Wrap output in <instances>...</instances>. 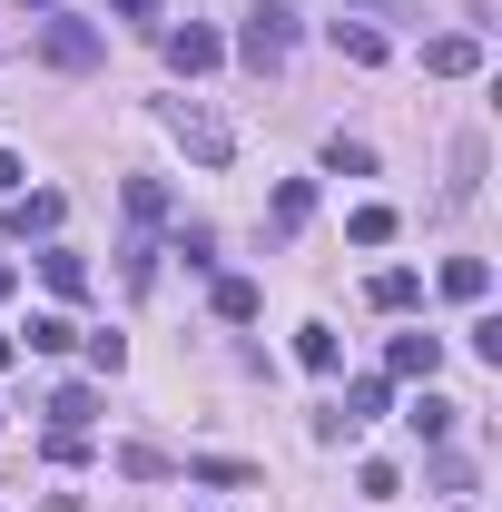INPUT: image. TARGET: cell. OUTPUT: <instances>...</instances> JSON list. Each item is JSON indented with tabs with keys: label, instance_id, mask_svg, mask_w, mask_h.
<instances>
[{
	"label": "cell",
	"instance_id": "cell-1",
	"mask_svg": "<svg viewBox=\"0 0 502 512\" xmlns=\"http://www.w3.org/2000/svg\"><path fill=\"white\" fill-rule=\"evenodd\" d=\"M158 119H168V138L188 148L197 168H227V158H237V128L217 119L207 99H158Z\"/></svg>",
	"mask_w": 502,
	"mask_h": 512
},
{
	"label": "cell",
	"instance_id": "cell-2",
	"mask_svg": "<svg viewBox=\"0 0 502 512\" xmlns=\"http://www.w3.org/2000/svg\"><path fill=\"white\" fill-rule=\"evenodd\" d=\"M30 50H40L50 69H69V79H79V69H99V60H109V30H99V20H69V10H50Z\"/></svg>",
	"mask_w": 502,
	"mask_h": 512
},
{
	"label": "cell",
	"instance_id": "cell-3",
	"mask_svg": "<svg viewBox=\"0 0 502 512\" xmlns=\"http://www.w3.org/2000/svg\"><path fill=\"white\" fill-rule=\"evenodd\" d=\"M286 50H296V10H286V0H256L247 30H237V60H247V69H276Z\"/></svg>",
	"mask_w": 502,
	"mask_h": 512
},
{
	"label": "cell",
	"instance_id": "cell-4",
	"mask_svg": "<svg viewBox=\"0 0 502 512\" xmlns=\"http://www.w3.org/2000/svg\"><path fill=\"white\" fill-rule=\"evenodd\" d=\"M483 158H493V138L463 128V138H453V188H443V207H473V197H483Z\"/></svg>",
	"mask_w": 502,
	"mask_h": 512
},
{
	"label": "cell",
	"instance_id": "cell-5",
	"mask_svg": "<svg viewBox=\"0 0 502 512\" xmlns=\"http://www.w3.org/2000/svg\"><path fill=\"white\" fill-rule=\"evenodd\" d=\"M158 50H168V69H178V79H197V69L227 60V40H217V30H197V20H188V30H168Z\"/></svg>",
	"mask_w": 502,
	"mask_h": 512
},
{
	"label": "cell",
	"instance_id": "cell-6",
	"mask_svg": "<svg viewBox=\"0 0 502 512\" xmlns=\"http://www.w3.org/2000/svg\"><path fill=\"white\" fill-rule=\"evenodd\" d=\"M60 217H69V197H60V188L10 197V237H60Z\"/></svg>",
	"mask_w": 502,
	"mask_h": 512
},
{
	"label": "cell",
	"instance_id": "cell-7",
	"mask_svg": "<svg viewBox=\"0 0 502 512\" xmlns=\"http://www.w3.org/2000/svg\"><path fill=\"white\" fill-rule=\"evenodd\" d=\"M424 69H434V79H473V69H483V40H473V30H443V40H424Z\"/></svg>",
	"mask_w": 502,
	"mask_h": 512
},
{
	"label": "cell",
	"instance_id": "cell-8",
	"mask_svg": "<svg viewBox=\"0 0 502 512\" xmlns=\"http://www.w3.org/2000/svg\"><path fill=\"white\" fill-rule=\"evenodd\" d=\"M119 207H128V237H158V227H168V188H158V178H128Z\"/></svg>",
	"mask_w": 502,
	"mask_h": 512
},
{
	"label": "cell",
	"instance_id": "cell-9",
	"mask_svg": "<svg viewBox=\"0 0 502 512\" xmlns=\"http://www.w3.org/2000/svg\"><path fill=\"white\" fill-rule=\"evenodd\" d=\"M434 365H443V335H394V345H384V375H424L434 384Z\"/></svg>",
	"mask_w": 502,
	"mask_h": 512
},
{
	"label": "cell",
	"instance_id": "cell-10",
	"mask_svg": "<svg viewBox=\"0 0 502 512\" xmlns=\"http://www.w3.org/2000/svg\"><path fill=\"white\" fill-rule=\"evenodd\" d=\"M40 414H50L60 434H89V424H99V384H60V394H50Z\"/></svg>",
	"mask_w": 502,
	"mask_h": 512
},
{
	"label": "cell",
	"instance_id": "cell-11",
	"mask_svg": "<svg viewBox=\"0 0 502 512\" xmlns=\"http://www.w3.org/2000/svg\"><path fill=\"white\" fill-rule=\"evenodd\" d=\"M384 404H394V384H384V375H355V384H345V404H335V414H345V424L365 434V424H375Z\"/></svg>",
	"mask_w": 502,
	"mask_h": 512
},
{
	"label": "cell",
	"instance_id": "cell-12",
	"mask_svg": "<svg viewBox=\"0 0 502 512\" xmlns=\"http://www.w3.org/2000/svg\"><path fill=\"white\" fill-rule=\"evenodd\" d=\"M443 296H453V306H483V296H493V266H483V256H453V266H443Z\"/></svg>",
	"mask_w": 502,
	"mask_h": 512
},
{
	"label": "cell",
	"instance_id": "cell-13",
	"mask_svg": "<svg viewBox=\"0 0 502 512\" xmlns=\"http://www.w3.org/2000/svg\"><path fill=\"white\" fill-rule=\"evenodd\" d=\"M375 306H384V316H414V306H424V276H414V266H384V276H375Z\"/></svg>",
	"mask_w": 502,
	"mask_h": 512
},
{
	"label": "cell",
	"instance_id": "cell-14",
	"mask_svg": "<svg viewBox=\"0 0 502 512\" xmlns=\"http://www.w3.org/2000/svg\"><path fill=\"white\" fill-rule=\"evenodd\" d=\"M296 365H306V375H335V365H345L335 325H296Z\"/></svg>",
	"mask_w": 502,
	"mask_h": 512
},
{
	"label": "cell",
	"instance_id": "cell-15",
	"mask_svg": "<svg viewBox=\"0 0 502 512\" xmlns=\"http://www.w3.org/2000/svg\"><path fill=\"white\" fill-rule=\"evenodd\" d=\"M453 414H463V404H443L434 384H424V394H414V404H404V424H414V434H424V444H443V434H453Z\"/></svg>",
	"mask_w": 502,
	"mask_h": 512
},
{
	"label": "cell",
	"instance_id": "cell-16",
	"mask_svg": "<svg viewBox=\"0 0 502 512\" xmlns=\"http://www.w3.org/2000/svg\"><path fill=\"white\" fill-rule=\"evenodd\" d=\"M207 296H217V316H227V325H256V306H266V296H256V276H217Z\"/></svg>",
	"mask_w": 502,
	"mask_h": 512
},
{
	"label": "cell",
	"instance_id": "cell-17",
	"mask_svg": "<svg viewBox=\"0 0 502 512\" xmlns=\"http://www.w3.org/2000/svg\"><path fill=\"white\" fill-rule=\"evenodd\" d=\"M335 50H345L355 69H375L384 60V30H375V20H335Z\"/></svg>",
	"mask_w": 502,
	"mask_h": 512
},
{
	"label": "cell",
	"instance_id": "cell-18",
	"mask_svg": "<svg viewBox=\"0 0 502 512\" xmlns=\"http://www.w3.org/2000/svg\"><path fill=\"white\" fill-rule=\"evenodd\" d=\"M325 168H335V178H375V148H365V138H345V128H335V138H325Z\"/></svg>",
	"mask_w": 502,
	"mask_h": 512
},
{
	"label": "cell",
	"instance_id": "cell-19",
	"mask_svg": "<svg viewBox=\"0 0 502 512\" xmlns=\"http://www.w3.org/2000/svg\"><path fill=\"white\" fill-rule=\"evenodd\" d=\"M40 276H50L60 296H89V256H69V247H50V256H40Z\"/></svg>",
	"mask_w": 502,
	"mask_h": 512
},
{
	"label": "cell",
	"instance_id": "cell-20",
	"mask_svg": "<svg viewBox=\"0 0 502 512\" xmlns=\"http://www.w3.org/2000/svg\"><path fill=\"white\" fill-rule=\"evenodd\" d=\"M188 473H197V483H227V493H237V483H256V463H237V453H197Z\"/></svg>",
	"mask_w": 502,
	"mask_h": 512
},
{
	"label": "cell",
	"instance_id": "cell-21",
	"mask_svg": "<svg viewBox=\"0 0 502 512\" xmlns=\"http://www.w3.org/2000/svg\"><path fill=\"white\" fill-rule=\"evenodd\" d=\"M119 473H128V483H168L178 463H168V453H158V444H128V453H119Z\"/></svg>",
	"mask_w": 502,
	"mask_h": 512
},
{
	"label": "cell",
	"instance_id": "cell-22",
	"mask_svg": "<svg viewBox=\"0 0 502 512\" xmlns=\"http://www.w3.org/2000/svg\"><path fill=\"white\" fill-rule=\"evenodd\" d=\"M69 345H79L69 316H30V355H69Z\"/></svg>",
	"mask_w": 502,
	"mask_h": 512
},
{
	"label": "cell",
	"instance_id": "cell-23",
	"mask_svg": "<svg viewBox=\"0 0 502 512\" xmlns=\"http://www.w3.org/2000/svg\"><path fill=\"white\" fill-rule=\"evenodd\" d=\"M79 355H89V375H119V365H128V335H79Z\"/></svg>",
	"mask_w": 502,
	"mask_h": 512
},
{
	"label": "cell",
	"instance_id": "cell-24",
	"mask_svg": "<svg viewBox=\"0 0 502 512\" xmlns=\"http://www.w3.org/2000/svg\"><path fill=\"white\" fill-rule=\"evenodd\" d=\"M345 237H355V247H394V207H355Z\"/></svg>",
	"mask_w": 502,
	"mask_h": 512
},
{
	"label": "cell",
	"instance_id": "cell-25",
	"mask_svg": "<svg viewBox=\"0 0 502 512\" xmlns=\"http://www.w3.org/2000/svg\"><path fill=\"white\" fill-rule=\"evenodd\" d=\"M306 217H315V188H306V178H286V188H276V227H306Z\"/></svg>",
	"mask_w": 502,
	"mask_h": 512
},
{
	"label": "cell",
	"instance_id": "cell-26",
	"mask_svg": "<svg viewBox=\"0 0 502 512\" xmlns=\"http://www.w3.org/2000/svg\"><path fill=\"white\" fill-rule=\"evenodd\" d=\"M20 178H30V168H20V158L0 148V197H20Z\"/></svg>",
	"mask_w": 502,
	"mask_h": 512
},
{
	"label": "cell",
	"instance_id": "cell-27",
	"mask_svg": "<svg viewBox=\"0 0 502 512\" xmlns=\"http://www.w3.org/2000/svg\"><path fill=\"white\" fill-rule=\"evenodd\" d=\"M109 10H119V20H148V10H158V0H109Z\"/></svg>",
	"mask_w": 502,
	"mask_h": 512
},
{
	"label": "cell",
	"instance_id": "cell-28",
	"mask_svg": "<svg viewBox=\"0 0 502 512\" xmlns=\"http://www.w3.org/2000/svg\"><path fill=\"white\" fill-rule=\"evenodd\" d=\"M10 365H20V345H10V335H0V375H10Z\"/></svg>",
	"mask_w": 502,
	"mask_h": 512
},
{
	"label": "cell",
	"instance_id": "cell-29",
	"mask_svg": "<svg viewBox=\"0 0 502 512\" xmlns=\"http://www.w3.org/2000/svg\"><path fill=\"white\" fill-rule=\"evenodd\" d=\"M10 286H20V266H10V256H0V296H10Z\"/></svg>",
	"mask_w": 502,
	"mask_h": 512
},
{
	"label": "cell",
	"instance_id": "cell-30",
	"mask_svg": "<svg viewBox=\"0 0 502 512\" xmlns=\"http://www.w3.org/2000/svg\"><path fill=\"white\" fill-rule=\"evenodd\" d=\"M20 10H60V0H20Z\"/></svg>",
	"mask_w": 502,
	"mask_h": 512
},
{
	"label": "cell",
	"instance_id": "cell-31",
	"mask_svg": "<svg viewBox=\"0 0 502 512\" xmlns=\"http://www.w3.org/2000/svg\"><path fill=\"white\" fill-rule=\"evenodd\" d=\"M463 512H473V503H463Z\"/></svg>",
	"mask_w": 502,
	"mask_h": 512
}]
</instances>
